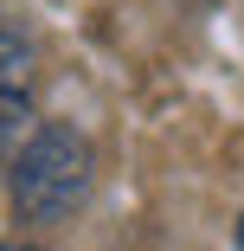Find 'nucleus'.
<instances>
[{
  "mask_svg": "<svg viewBox=\"0 0 244 251\" xmlns=\"http://www.w3.org/2000/svg\"><path fill=\"white\" fill-rule=\"evenodd\" d=\"M96 180V155L71 123H39L26 135V148L7 161V187H13V213L32 226H58L71 219Z\"/></svg>",
  "mask_w": 244,
  "mask_h": 251,
  "instance_id": "1",
  "label": "nucleus"
},
{
  "mask_svg": "<svg viewBox=\"0 0 244 251\" xmlns=\"http://www.w3.org/2000/svg\"><path fill=\"white\" fill-rule=\"evenodd\" d=\"M32 135V39L0 20V161H13Z\"/></svg>",
  "mask_w": 244,
  "mask_h": 251,
  "instance_id": "2",
  "label": "nucleus"
},
{
  "mask_svg": "<svg viewBox=\"0 0 244 251\" xmlns=\"http://www.w3.org/2000/svg\"><path fill=\"white\" fill-rule=\"evenodd\" d=\"M0 251H39V245H0Z\"/></svg>",
  "mask_w": 244,
  "mask_h": 251,
  "instance_id": "3",
  "label": "nucleus"
}]
</instances>
